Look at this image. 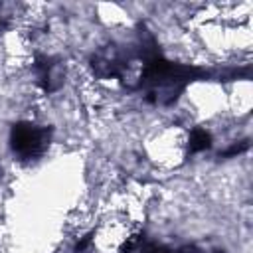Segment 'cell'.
Returning <instances> with one entry per match:
<instances>
[{"label":"cell","instance_id":"cell-1","mask_svg":"<svg viewBox=\"0 0 253 253\" xmlns=\"http://www.w3.org/2000/svg\"><path fill=\"white\" fill-rule=\"evenodd\" d=\"M43 142H45L43 132H42L40 128L32 126V125L20 126V128L16 130V134H14V146H16V150L22 152V154H26V156L38 154V152L42 150Z\"/></svg>","mask_w":253,"mask_h":253}]
</instances>
